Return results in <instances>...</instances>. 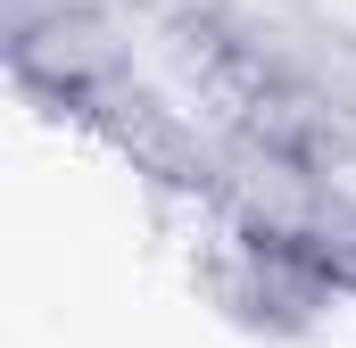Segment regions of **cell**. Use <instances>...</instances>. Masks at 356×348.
<instances>
[]
</instances>
